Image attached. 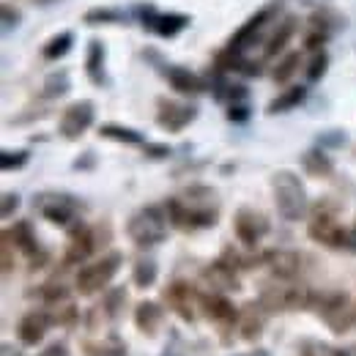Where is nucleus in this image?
I'll return each mask as SVG.
<instances>
[{"mask_svg":"<svg viewBox=\"0 0 356 356\" xmlns=\"http://www.w3.org/2000/svg\"><path fill=\"white\" fill-rule=\"evenodd\" d=\"M271 192H274V206H277V214L285 220V222H299L307 217L310 211V197H307V189L302 184V178L291 170H277L271 176Z\"/></svg>","mask_w":356,"mask_h":356,"instance_id":"obj_1","label":"nucleus"},{"mask_svg":"<svg viewBox=\"0 0 356 356\" xmlns=\"http://www.w3.org/2000/svg\"><path fill=\"white\" fill-rule=\"evenodd\" d=\"M310 310L334 332V334H346L348 329H354L356 323V305L346 291H323V293H312Z\"/></svg>","mask_w":356,"mask_h":356,"instance_id":"obj_2","label":"nucleus"},{"mask_svg":"<svg viewBox=\"0 0 356 356\" xmlns=\"http://www.w3.org/2000/svg\"><path fill=\"white\" fill-rule=\"evenodd\" d=\"M168 211L165 206H143L137 209L129 222H127V236L140 250H151L168 238Z\"/></svg>","mask_w":356,"mask_h":356,"instance_id":"obj_3","label":"nucleus"},{"mask_svg":"<svg viewBox=\"0 0 356 356\" xmlns=\"http://www.w3.org/2000/svg\"><path fill=\"white\" fill-rule=\"evenodd\" d=\"M258 302L268 312H291V310H310L312 291L307 285L282 280V282H264Z\"/></svg>","mask_w":356,"mask_h":356,"instance_id":"obj_4","label":"nucleus"},{"mask_svg":"<svg viewBox=\"0 0 356 356\" xmlns=\"http://www.w3.org/2000/svg\"><path fill=\"white\" fill-rule=\"evenodd\" d=\"M33 211L42 214L47 222L72 230L74 225H80V214L86 211V206L66 192H42L33 197Z\"/></svg>","mask_w":356,"mask_h":356,"instance_id":"obj_5","label":"nucleus"},{"mask_svg":"<svg viewBox=\"0 0 356 356\" xmlns=\"http://www.w3.org/2000/svg\"><path fill=\"white\" fill-rule=\"evenodd\" d=\"M312 241H318L321 247L329 250H346V252H356V230H348L337 222V217L329 209H318L315 217L307 225Z\"/></svg>","mask_w":356,"mask_h":356,"instance_id":"obj_6","label":"nucleus"},{"mask_svg":"<svg viewBox=\"0 0 356 356\" xmlns=\"http://www.w3.org/2000/svg\"><path fill=\"white\" fill-rule=\"evenodd\" d=\"M124 264V255L118 250L102 255L99 261H93L88 266H83L77 271V280H74V288L80 296H93L99 291H104L110 285V280L118 274V268Z\"/></svg>","mask_w":356,"mask_h":356,"instance_id":"obj_7","label":"nucleus"},{"mask_svg":"<svg viewBox=\"0 0 356 356\" xmlns=\"http://www.w3.org/2000/svg\"><path fill=\"white\" fill-rule=\"evenodd\" d=\"M93 118H96V110H93V102L90 99H80L74 104H69L60 115V124H58V132L66 140H80L83 134L93 127Z\"/></svg>","mask_w":356,"mask_h":356,"instance_id":"obj_8","label":"nucleus"},{"mask_svg":"<svg viewBox=\"0 0 356 356\" xmlns=\"http://www.w3.org/2000/svg\"><path fill=\"white\" fill-rule=\"evenodd\" d=\"M162 296H165V305L176 312L181 321L195 323V318H197V310H195V307H200V293H197L189 282H181V280H178V282H170Z\"/></svg>","mask_w":356,"mask_h":356,"instance_id":"obj_9","label":"nucleus"},{"mask_svg":"<svg viewBox=\"0 0 356 356\" xmlns=\"http://www.w3.org/2000/svg\"><path fill=\"white\" fill-rule=\"evenodd\" d=\"M233 233L244 247H258V241L268 233V220L261 211L241 206L233 217Z\"/></svg>","mask_w":356,"mask_h":356,"instance_id":"obj_10","label":"nucleus"},{"mask_svg":"<svg viewBox=\"0 0 356 356\" xmlns=\"http://www.w3.org/2000/svg\"><path fill=\"white\" fill-rule=\"evenodd\" d=\"M156 107H159L156 124L162 129H168V132H181V129H186L197 118V107L189 104V102H176V99H165L162 96L156 102Z\"/></svg>","mask_w":356,"mask_h":356,"instance_id":"obj_11","label":"nucleus"},{"mask_svg":"<svg viewBox=\"0 0 356 356\" xmlns=\"http://www.w3.org/2000/svg\"><path fill=\"white\" fill-rule=\"evenodd\" d=\"M137 11L143 17V28L156 33L159 39H173L189 25L186 14H159V11H154V6H140Z\"/></svg>","mask_w":356,"mask_h":356,"instance_id":"obj_12","label":"nucleus"},{"mask_svg":"<svg viewBox=\"0 0 356 356\" xmlns=\"http://www.w3.org/2000/svg\"><path fill=\"white\" fill-rule=\"evenodd\" d=\"M274 14H277V6H266V8H261L258 14H252V17H250V19L230 36L227 47L236 49V52H244L247 47H252L258 39H261V33L268 28V22L274 19Z\"/></svg>","mask_w":356,"mask_h":356,"instance_id":"obj_13","label":"nucleus"},{"mask_svg":"<svg viewBox=\"0 0 356 356\" xmlns=\"http://www.w3.org/2000/svg\"><path fill=\"white\" fill-rule=\"evenodd\" d=\"M200 307L206 312V318L209 321H214L217 326H220V332H222V340H227V329H233L236 323H238V310L225 299V293H217V291H211V293H200Z\"/></svg>","mask_w":356,"mask_h":356,"instance_id":"obj_14","label":"nucleus"},{"mask_svg":"<svg viewBox=\"0 0 356 356\" xmlns=\"http://www.w3.org/2000/svg\"><path fill=\"white\" fill-rule=\"evenodd\" d=\"M96 247H99V233L93 227H86L83 222L74 225L69 230V247H66V255H63V266L83 264Z\"/></svg>","mask_w":356,"mask_h":356,"instance_id":"obj_15","label":"nucleus"},{"mask_svg":"<svg viewBox=\"0 0 356 356\" xmlns=\"http://www.w3.org/2000/svg\"><path fill=\"white\" fill-rule=\"evenodd\" d=\"M55 323V315H49L47 310H31L25 312L17 323V337L22 346H39L47 337L49 326Z\"/></svg>","mask_w":356,"mask_h":356,"instance_id":"obj_16","label":"nucleus"},{"mask_svg":"<svg viewBox=\"0 0 356 356\" xmlns=\"http://www.w3.org/2000/svg\"><path fill=\"white\" fill-rule=\"evenodd\" d=\"M266 307L261 302H247L241 310H238V337L247 340V343H255L261 334H264V326H266Z\"/></svg>","mask_w":356,"mask_h":356,"instance_id":"obj_17","label":"nucleus"},{"mask_svg":"<svg viewBox=\"0 0 356 356\" xmlns=\"http://www.w3.org/2000/svg\"><path fill=\"white\" fill-rule=\"evenodd\" d=\"M264 261L277 280H293L302 271V255L296 250H271L264 255Z\"/></svg>","mask_w":356,"mask_h":356,"instance_id":"obj_18","label":"nucleus"},{"mask_svg":"<svg viewBox=\"0 0 356 356\" xmlns=\"http://www.w3.org/2000/svg\"><path fill=\"white\" fill-rule=\"evenodd\" d=\"M203 280H206L209 288L217 291V293H227V291H238V288H241V285H238V277H236V268L230 266V264H225L222 258L203 268Z\"/></svg>","mask_w":356,"mask_h":356,"instance_id":"obj_19","label":"nucleus"},{"mask_svg":"<svg viewBox=\"0 0 356 356\" xmlns=\"http://www.w3.org/2000/svg\"><path fill=\"white\" fill-rule=\"evenodd\" d=\"M3 238H8V241H11L22 255H28V258H33V255L42 252V247H39V236H36L33 225L28 222V220H19L14 227L3 230Z\"/></svg>","mask_w":356,"mask_h":356,"instance_id":"obj_20","label":"nucleus"},{"mask_svg":"<svg viewBox=\"0 0 356 356\" xmlns=\"http://www.w3.org/2000/svg\"><path fill=\"white\" fill-rule=\"evenodd\" d=\"M165 77H168L170 88L176 90V93H184V96H197V93L206 90V83L197 74H192L189 69H184V66H168Z\"/></svg>","mask_w":356,"mask_h":356,"instance_id":"obj_21","label":"nucleus"},{"mask_svg":"<svg viewBox=\"0 0 356 356\" xmlns=\"http://www.w3.org/2000/svg\"><path fill=\"white\" fill-rule=\"evenodd\" d=\"M162 321H165V310H162L156 302H140V305L134 307V326H137L145 337H154V334L159 332Z\"/></svg>","mask_w":356,"mask_h":356,"instance_id":"obj_22","label":"nucleus"},{"mask_svg":"<svg viewBox=\"0 0 356 356\" xmlns=\"http://www.w3.org/2000/svg\"><path fill=\"white\" fill-rule=\"evenodd\" d=\"M346 22H348L346 14H340V11L332 8V6H318L310 17L312 28L321 31V33H326V36H334V33L346 31Z\"/></svg>","mask_w":356,"mask_h":356,"instance_id":"obj_23","label":"nucleus"},{"mask_svg":"<svg viewBox=\"0 0 356 356\" xmlns=\"http://www.w3.org/2000/svg\"><path fill=\"white\" fill-rule=\"evenodd\" d=\"M104 58H107V52H104V44H102L99 39H90V42H88V52H86V74H88L90 83H93V86H99V88H104V86H107Z\"/></svg>","mask_w":356,"mask_h":356,"instance_id":"obj_24","label":"nucleus"},{"mask_svg":"<svg viewBox=\"0 0 356 356\" xmlns=\"http://www.w3.org/2000/svg\"><path fill=\"white\" fill-rule=\"evenodd\" d=\"M302 168L312 178H332V173H334V162L326 154V148H321V145L302 154Z\"/></svg>","mask_w":356,"mask_h":356,"instance_id":"obj_25","label":"nucleus"},{"mask_svg":"<svg viewBox=\"0 0 356 356\" xmlns=\"http://www.w3.org/2000/svg\"><path fill=\"white\" fill-rule=\"evenodd\" d=\"M124 302H127V291L124 288H115V291H107L104 293V299H102V305H96L88 315V323L93 326V321L102 315V321H115L118 315H121V307H124Z\"/></svg>","mask_w":356,"mask_h":356,"instance_id":"obj_26","label":"nucleus"},{"mask_svg":"<svg viewBox=\"0 0 356 356\" xmlns=\"http://www.w3.org/2000/svg\"><path fill=\"white\" fill-rule=\"evenodd\" d=\"M296 28H299V19H296V17H285V19L277 25V31L271 33V39L266 42V49H264V55H266V58H274L277 52H282V49H285V44L293 39Z\"/></svg>","mask_w":356,"mask_h":356,"instance_id":"obj_27","label":"nucleus"},{"mask_svg":"<svg viewBox=\"0 0 356 356\" xmlns=\"http://www.w3.org/2000/svg\"><path fill=\"white\" fill-rule=\"evenodd\" d=\"M305 96H307V88L305 86H291V88H285L280 96H274L271 102H268L266 113L268 115H277V113H288V110H293V107H299L302 102H305Z\"/></svg>","mask_w":356,"mask_h":356,"instance_id":"obj_28","label":"nucleus"},{"mask_svg":"<svg viewBox=\"0 0 356 356\" xmlns=\"http://www.w3.org/2000/svg\"><path fill=\"white\" fill-rule=\"evenodd\" d=\"M99 137L104 140H115L124 145H145V137L132 129V127H121V124H102L99 127Z\"/></svg>","mask_w":356,"mask_h":356,"instance_id":"obj_29","label":"nucleus"},{"mask_svg":"<svg viewBox=\"0 0 356 356\" xmlns=\"http://www.w3.org/2000/svg\"><path fill=\"white\" fill-rule=\"evenodd\" d=\"M69 90H72L69 72H66V69H58V72H52V74L44 80L42 96H44V99H60V96H66Z\"/></svg>","mask_w":356,"mask_h":356,"instance_id":"obj_30","label":"nucleus"},{"mask_svg":"<svg viewBox=\"0 0 356 356\" xmlns=\"http://www.w3.org/2000/svg\"><path fill=\"white\" fill-rule=\"evenodd\" d=\"M72 44H74V33H72V31H60L58 36H52V39L47 42L44 49H42V55H44V60H60V58L72 49Z\"/></svg>","mask_w":356,"mask_h":356,"instance_id":"obj_31","label":"nucleus"},{"mask_svg":"<svg viewBox=\"0 0 356 356\" xmlns=\"http://www.w3.org/2000/svg\"><path fill=\"white\" fill-rule=\"evenodd\" d=\"M83 22L88 25H110V22H127V14L121 8H107V6H96V8H88Z\"/></svg>","mask_w":356,"mask_h":356,"instance_id":"obj_32","label":"nucleus"},{"mask_svg":"<svg viewBox=\"0 0 356 356\" xmlns=\"http://www.w3.org/2000/svg\"><path fill=\"white\" fill-rule=\"evenodd\" d=\"M156 274H159V268H156V261L154 258H140L137 264H134V271H132V280L137 288H151L154 282H156Z\"/></svg>","mask_w":356,"mask_h":356,"instance_id":"obj_33","label":"nucleus"},{"mask_svg":"<svg viewBox=\"0 0 356 356\" xmlns=\"http://www.w3.org/2000/svg\"><path fill=\"white\" fill-rule=\"evenodd\" d=\"M86 356H127V343L118 334H107L102 343L88 346Z\"/></svg>","mask_w":356,"mask_h":356,"instance_id":"obj_34","label":"nucleus"},{"mask_svg":"<svg viewBox=\"0 0 356 356\" xmlns=\"http://www.w3.org/2000/svg\"><path fill=\"white\" fill-rule=\"evenodd\" d=\"M299 63H302V55H299V52H288V55L277 63V69H274V74H271V77H274V83H280V86H282V83H288V80L296 74Z\"/></svg>","mask_w":356,"mask_h":356,"instance_id":"obj_35","label":"nucleus"},{"mask_svg":"<svg viewBox=\"0 0 356 356\" xmlns=\"http://www.w3.org/2000/svg\"><path fill=\"white\" fill-rule=\"evenodd\" d=\"M296 351L299 356H337V348L323 343V340H315V337H305L296 343Z\"/></svg>","mask_w":356,"mask_h":356,"instance_id":"obj_36","label":"nucleus"},{"mask_svg":"<svg viewBox=\"0 0 356 356\" xmlns=\"http://www.w3.org/2000/svg\"><path fill=\"white\" fill-rule=\"evenodd\" d=\"M39 299H42L44 305L66 302V299H69V288H66V285H60V282H44V285L39 288Z\"/></svg>","mask_w":356,"mask_h":356,"instance_id":"obj_37","label":"nucleus"},{"mask_svg":"<svg viewBox=\"0 0 356 356\" xmlns=\"http://www.w3.org/2000/svg\"><path fill=\"white\" fill-rule=\"evenodd\" d=\"M28 159H31V154H28L25 148H19V151H0V168H3L6 173H8V170H19V168H25Z\"/></svg>","mask_w":356,"mask_h":356,"instance_id":"obj_38","label":"nucleus"},{"mask_svg":"<svg viewBox=\"0 0 356 356\" xmlns=\"http://www.w3.org/2000/svg\"><path fill=\"white\" fill-rule=\"evenodd\" d=\"M326 63H329V58L323 52H315V58L310 60V69H307V80L310 83H318L326 74Z\"/></svg>","mask_w":356,"mask_h":356,"instance_id":"obj_39","label":"nucleus"},{"mask_svg":"<svg viewBox=\"0 0 356 356\" xmlns=\"http://www.w3.org/2000/svg\"><path fill=\"white\" fill-rule=\"evenodd\" d=\"M346 143H348V137L343 132H337V129L323 132L318 137V145H321V148H340V145H346Z\"/></svg>","mask_w":356,"mask_h":356,"instance_id":"obj_40","label":"nucleus"},{"mask_svg":"<svg viewBox=\"0 0 356 356\" xmlns=\"http://www.w3.org/2000/svg\"><path fill=\"white\" fill-rule=\"evenodd\" d=\"M250 118V107L244 102H236V104H227V121L233 124H244Z\"/></svg>","mask_w":356,"mask_h":356,"instance_id":"obj_41","label":"nucleus"},{"mask_svg":"<svg viewBox=\"0 0 356 356\" xmlns=\"http://www.w3.org/2000/svg\"><path fill=\"white\" fill-rule=\"evenodd\" d=\"M0 11H3V33H8V31H11V25H14V28L19 25V17H22V14H19L17 8H11L8 3H3V8H0Z\"/></svg>","mask_w":356,"mask_h":356,"instance_id":"obj_42","label":"nucleus"},{"mask_svg":"<svg viewBox=\"0 0 356 356\" xmlns=\"http://www.w3.org/2000/svg\"><path fill=\"white\" fill-rule=\"evenodd\" d=\"M17 209H19V195H17V192H6V195H3V209H0V217H3V220H8V217L17 211Z\"/></svg>","mask_w":356,"mask_h":356,"instance_id":"obj_43","label":"nucleus"},{"mask_svg":"<svg viewBox=\"0 0 356 356\" xmlns=\"http://www.w3.org/2000/svg\"><path fill=\"white\" fill-rule=\"evenodd\" d=\"M55 323H60V326H74V323H77V307L63 305V312H60V315L55 312Z\"/></svg>","mask_w":356,"mask_h":356,"instance_id":"obj_44","label":"nucleus"},{"mask_svg":"<svg viewBox=\"0 0 356 356\" xmlns=\"http://www.w3.org/2000/svg\"><path fill=\"white\" fill-rule=\"evenodd\" d=\"M143 148H145V156H148V159H165V156H170V148H168V145H156V143H145Z\"/></svg>","mask_w":356,"mask_h":356,"instance_id":"obj_45","label":"nucleus"},{"mask_svg":"<svg viewBox=\"0 0 356 356\" xmlns=\"http://www.w3.org/2000/svg\"><path fill=\"white\" fill-rule=\"evenodd\" d=\"M326 39H329L326 33H321V31H315V28H312L310 33H307V39H305V47H307V49H312V52H318V47L323 44Z\"/></svg>","mask_w":356,"mask_h":356,"instance_id":"obj_46","label":"nucleus"},{"mask_svg":"<svg viewBox=\"0 0 356 356\" xmlns=\"http://www.w3.org/2000/svg\"><path fill=\"white\" fill-rule=\"evenodd\" d=\"M36 356H69V346L66 343H49L44 351Z\"/></svg>","mask_w":356,"mask_h":356,"instance_id":"obj_47","label":"nucleus"},{"mask_svg":"<svg viewBox=\"0 0 356 356\" xmlns=\"http://www.w3.org/2000/svg\"><path fill=\"white\" fill-rule=\"evenodd\" d=\"M90 162H93V154L86 151V159H77V162H74V168H77V170H86V168H90Z\"/></svg>","mask_w":356,"mask_h":356,"instance_id":"obj_48","label":"nucleus"},{"mask_svg":"<svg viewBox=\"0 0 356 356\" xmlns=\"http://www.w3.org/2000/svg\"><path fill=\"white\" fill-rule=\"evenodd\" d=\"M337 356H356V343L354 346H346V348H337Z\"/></svg>","mask_w":356,"mask_h":356,"instance_id":"obj_49","label":"nucleus"},{"mask_svg":"<svg viewBox=\"0 0 356 356\" xmlns=\"http://www.w3.org/2000/svg\"><path fill=\"white\" fill-rule=\"evenodd\" d=\"M302 6H326V0H299Z\"/></svg>","mask_w":356,"mask_h":356,"instance_id":"obj_50","label":"nucleus"},{"mask_svg":"<svg viewBox=\"0 0 356 356\" xmlns=\"http://www.w3.org/2000/svg\"><path fill=\"white\" fill-rule=\"evenodd\" d=\"M36 6H52V3H60V0H33Z\"/></svg>","mask_w":356,"mask_h":356,"instance_id":"obj_51","label":"nucleus"},{"mask_svg":"<svg viewBox=\"0 0 356 356\" xmlns=\"http://www.w3.org/2000/svg\"><path fill=\"white\" fill-rule=\"evenodd\" d=\"M241 356H268L266 351H252V354H241Z\"/></svg>","mask_w":356,"mask_h":356,"instance_id":"obj_52","label":"nucleus"},{"mask_svg":"<svg viewBox=\"0 0 356 356\" xmlns=\"http://www.w3.org/2000/svg\"><path fill=\"white\" fill-rule=\"evenodd\" d=\"M354 230H356V227H354Z\"/></svg>","mask_w":356,"mask_h":356,"instance_id":"obj_53","label":"nucleus"}]
</instances>
